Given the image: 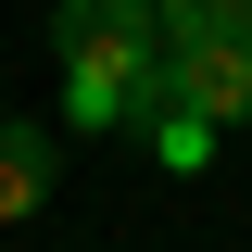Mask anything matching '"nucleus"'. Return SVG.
I'll return each instance as SVG.
<instances>
[{
  "instance_id": "7ed1b4c3",
  "label": "nucleus",
  "mask_w": 252,
  "mask_h": 252,
  "mask_svg": "<svg viewBox=\"0 0 252 252\" xmlns=\"http://www.w3.org/2000/svg\"><path fill=\"white\" fill-rule=\"evenodd\" d=\"M51 202V139L38 126H0V227H26Z\"/></svg>"
},
{
  "instance_id": "f03ea898",
  "label": "nucleus",
  "mask_w": 252,
  "mask_h": 252,
  "mask_svg": "<svg viewBox=\"0 0 252 252\" xmlns=\"http://www.w3.org/2000/svg\"><path fill=\"white\" fill-rule=\"evenodd\" d=\"M164 101L215 126H252V38H164Z\"/></svg>"
},
{
  "instance_id": "f257e3e1",
  "label": "nucleus",
  "mask_w": 252,
  "mask_h": 252,
  "mask_svg": "<svg viewBox=\"0 0 252 252\" xmlns=\"http://www.w3.org/2000/svg\"><path fill=\"white\" fill-rule=\"evenodd\" d=\"M51 63L76 126H139L164 101V13L152 0H51Z\"/></svg>"
},
{
  "instance_id": "20e7f679",
  "label": "nucleus",
  "mask_w": 252,
  "mask_h": 252,
  "mask_svg": "<svg viewBox=\"0 0 252 252\" xmlns=\"http://www.w3.org/2000/svg\"><path fill=\"white\" fill-rule=\"evenodd\" d=\"M139 126H152V152L177 164V177H202V164H215V139H227V126H215V114H189V101H152Z\"/></svg>"
},
{
  "instance_id": "39448f33",
  "label": "nucleus",
  "mask_w": 252,
  "mask_h": 252,
  "mask_svg": "<svg viewBox=\"0 0 252 252\" xmlns=\"http://www.w3.org/2000/svg\"><path fill=\"white\" fill-rule=\"evenodd\" d=\"M164 38H252V0H152Z\"/></svg>"
}]
</instances>
